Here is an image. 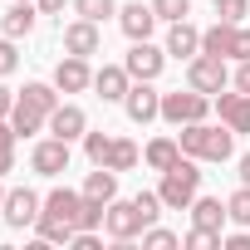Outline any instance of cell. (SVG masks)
Listing matches in <instances>:
<instances>
[{"instance_id":"obj_1","label":"cell","mask_w":250,"mask_h":250,"mask_svg":"<svg viewBox=\"0 0 250 250\" xmlns=\"http://www.w3.org/2000/svg\"><path fill=\"white\" fill-rule=\"evenodd\" d=\"M162 216V196L157 191H138L133 201H108V216H103V230L118 240V245H128V240H138L152 221Z\"/></svg>"},{"instance_id":"obj_2","label":"cell","mask_w":250,"mask_h":250,"mask_svg":"<svg viewBox=\"0 0 250 250\" xmlns=\"http://www.w3.org/2000/svg\"><path fill=\"white\" fill-rule=\"evenodd\" d=\"M182 152L187 157H196V162H226L230 157V147H235V133L230 128H211V123L201 118V123H182Z\"/></svg>"},{"instance_id":"obj_3","label":"cell","mask_w":250,"mask_h":250,"mask_svg":"<svg viewBox=\"0 0 250 250\" xmlns=\"http://www.w3.org/2000/svg\"><path fill=\"white\" fill-rule=\"evenodd\" d=\"M196 187H201V172H196V157H177L167 172H162V187H157V196H162V206L167 211H187L191 201H196Z\"/></svg>"},{"instance_id":"obj_4","label":"cell","mask_w":250,"mask_h":250,"mask_svg":"<svg viewBox=\"0 0 250 250\" xmlns=\"http://www.w3.org/2000/svg\"><path fill=\"white\" fill-rule=\"evenodd\" d=\"M206 108H211V93H196L191 83H187V93L182 88L177 93H162V118L172 123V128H182V123H201Z\"/></svg>"},{"instance_id":"obj_5","label":"cell","mask_w":250,"mask_h":250,"mask_svg":"<svg viewBox=\"0 0 250 250\" xmlns=\"http://www.w3.org/2000/svg\"><path fill=\"white\" fill-rule=\"evenodd\" d=\"M187 83H191L196 93H221V88H226V59H221V54H196V59L187 64Z\"/></svg>"},{"instance_id":"obj_6","label":"cell","mask_w":250,"mask_h":250,"mask_svg":"<svg viewBox=\"0 0 250 250\" xmlns=\"http://www.w3.org/2000/svg\"><path fill=\"white\" fill-rule=\"evenodd\" d=\"M40 211H44V201H40L30 187H15V191H5V206H0V216H5L15 230L35 226V221H40Z\"/></svg>"},{"instance_id":"obj_7","label":"cell","mask_w":250,"mask_h":250,"mask_svg":"<svg viewBox=\"0 0 250 250\" xmlns=\"http://www.w3.org/2000/svg\"><path fill=\"white\" fill-rule=\"evenodd\" d=\"M123 108H128L133 123H152V118H162V93L152 88V79H138L128 88V98H123Z\"/></svg>"},{"instance_id":"obj_8","label":"cell","mask_w":250,"mask_h":250,"mask_svg":"<svg viewBox=\"0 0 250 250\" xmlns=\"http://www.w3.org/2000/svg\"><path fill=\"white\" fill-rule=\"evenodd\" d=\"M54 88H59V93H83V88H93V69H88V59H83V54L59 59V64H54Z\"/></svg>"},{"instance_id":"obj_9","label":"cell","mask_w":250,"mask_h":250,"mask_svg":"<svg viewBox=\"0 0 250 250\" xmlns=\"http://www.w3.org/2000/svg\"><path fill=\"white\" fill-rule=\"evenodd\" d=\"M30 167H35L40 177H59V172H69V143H64V138H44V143H35Z\"/></svg>"},{"instance_id":"obj_10","label":"cell","mask_w":250,"mask_h":250,"mask_svg":"<svg viewBox=\"0 0 250 250\" xmlns=\"http://www.w3.org/2000/svg\"><path fill=\"white\" fill-rule=\"evenodd\" d=\"M79 206H83V191L54 187V191L44 196V211H40V221H64V226H74V230H79Z\"/></svg>"},{"instance_id":"obj_11","label":"cell","mask_w":250,"mask_h":250,"mask_svg":"<svg viewBox=\"0 0 250 250\" xmlns=\"http://www.w3.org/2000/svg\"><path fill=\"white\" fill-rule=\"evenodd\" d=\"M162 64H167V54H162L157 44H147V40H133L128 59H123V69H128L133 79H157V74H162Z\"/></svg>"},{"instance_id":"obj_12","label":"cell","mask_w":250,"mask_h":250,"mask_svg":"<svg viewBox=\"0 0 250 250\" xmlns=\"http://www.w3.org/2000/svg\"><path fill=\"white\" fill-rule=\"evenodd\" d=\"M93 88H98L103 103H123V98H128V88H133V74L123 69V64H103V69L93 74Z\"/></svg>"},{"instance_id":"obj_13","label":"cell","mask_w":250,"mask_h":250,"mask_svg":"<svg viewBox=\"0 0 250 250\" xmlns=\"http://www.w3.org/2000/svg\"><path fill=\"white\" fill-rule=\"evenodd\" d=\"M64 49H69V54H83V59H88V54H98V49H103L98 25H93V20H83V15H79L74 25H64Z\"/></svg>"},{"instance_id":"obj_14","label":"cell","mask_w":250,"mask_h":250,"mask_svg":"<svg viewBox=\"0 0 250 250\" xmlns=\"http://www.w3.org/2000/svg\"><path fill=\"white\" fill-rule=\"evenodd\" d=\"M49 133H54V138H64V143L83 138V133H88V118H83V108H79V103H59V108L49 113Z\"/></svg>"},{"instance_id":"obj_15","label":"cell","mask_w":250,"mask_h":250,"mask_svg":"<svg viewBox=\"0 0 250 250\" xmlns=\"http://www.w3.org/2000/svg\"><path fill=\"white\" fill-rule=\"evenodd\" d=\"M216 108H221V123L230 133H250V93H216Z\"/></svg>"},{"instance_id":"obj_16","label":"cell","mask_w":250,"mask_h":250,"mask_svg":"<svg viewBox=\"0 0 250 250\" xmlns=\"http://www.w3.org/2000/svg\"><path fill=\"white\" fill-rule=\"evenodd\" d=\"M118 25H123V35H128V40H147L152 25H157V10L143 5V0H138V5H123V10H118Z\"/></svg>"},{"instance_id":"obj_17","label":"cell","mask_w":250,"mask_h":250,"mask_svg":"<svg viewBox=\"0 0 250 250\" xmlns=\"http://www.w3.org/2000/svg\"><path fill=\"white\" fill-rule=\"evenodd\" d=\"M167 54H177V59H196V54H201V30L187 25V20H172V30H167Z\"/></svg>"},{"instance_id":"obj_18","label":"cell","mask_w":250,"mask_h":250,"mask_svg":"<svg viewBox=\"0 0 250 250\" xmlns=\"http://www.w3.org/2000/svg\"><path fill=\"white\" fill-rule=\"evenodd\" d=\"M187 211H191V221H196V226H206V230H221V226L230 221V211H226V201H221V196H196Z\"/></svg>"},{"instance_id":"obj_19","label":"cell","mask_w":250,"mask_h":250,"mask_svg":"<svg viewBox=\"0 0 250 250\" xmlns=\"http://www.w3.org/2000/svg\"><path fill=\"white\" fill-rule=\"evenodd\" d=\"M230 49H235V25H230V20H216L211 30H201V54L230 59Z\"/></svg>"},{"instance_id":"obj_20","label":"cell","mask_w":250,"mask_h":250,"mask_svg":"<svg viewBox=\"0 0 250 250\" xmlns=\"http://www.w3.org/2000/svg\"><path fill=\"white\" fill-rule=\"evenodd\" d=\"M10 123H15V133H20V138H30V133H40L44 123H49V113H40L35 103L15 98V108H10Z\"/></svg>"},{"instance_id":"obj_21","label":"cell","mask_w":250,"mask_h":250,"mask_svg":"<svg viewBox=\"0 0 250 250\" xmlns=\"http://www.w3.org/2000/svg\"><path fill=\"white\" fill-rule=\"evenodd\" d=\"M83 196H93V201H113V196H118V172H113V167H93L88 182H83Z\"/></svg>"},{"instance_id":"obj_22","label":"cell","mask_w":250,"mask_h":250,"mask_svg":"<svg viewBox=\"0 0 250 250\" xmlns=\"http://www.w3.org/2000/svg\"><path fill=\"white\" fill-rule=\"evenodd\" d=\"M143 157H147V167H152V172H167V167L182 157V143H177V138H157V143H147V152H143Z\"/></svg>"},{"instance_id":"obj_23","label":"cell","mask_w":250,"mask_h":250,"mask_svg":"<svg viewBox=\"0 0 250 250\" xmlns=\"http://www.w3.org/2000/svg\"><path fill=\"white\" fill-rule=\"evenodd\" d=\"M138 143H128V138H113V147H108V157H103V167H113V172H133L138 167Z\"/></svg>"},{"instance_id":"obj_24","label":"cell","mask_w":250,"mask_h":250,"mask_svg":"<svg viewBox=\"0 0 250 250\" xmlns=\"http://www.w3.org/2000/svg\"><path fill=\"white\" fill-rule=\"evenodd\" d=\"M0 25H5V35H10V40L30 35V30H35V10H30V0H15V5L5 10V20H0Z\"/></svg>"},{"instance_id":"obj_25","label":"cell","mask_w":250,"mask_h":250,"mask_svg":"<svg viewBox=\"0 0 250 250\" xmlns=\"http://www.w3.org/2000/svg\"><path fill=\"white\" fill-rule=\"evenodd\" d=\"M20 98H25V103H35L40 113H54V108H59V88H54V83H25V88H20Z\"/></svg>"},{"instance_id":"obj_26","label":"cell","mask_w":250,"mask_h":250,"mask_svg":"<svg viewBox=\"0 0 250 250\" xmlns=\"http://www.w3.org/2000/svg\"><path fill=\"white\" fill-rule=\"evenodd\" d=\"M15 138H20V133H15V123H10V118H0V177L15 167Z\"/></svg>"},{"instance_id":"obj_27","label":"cell","mask_w":250,"mask_h":250,"mask_svg":"<svg viewBox=\"0 0 250 250\" xmlns=\"http://www.w3.org/2000/svg\"><path fill=\"white\" fill-rule=\"evenodd\" d=\"M103 216H108V201L83 196V206H79V230H98V226H103Z\"/></svg>"},{"instance_id":"obj_28","label":"cell","mask_w":250,"mask_h":250,"mask_svg":"<svg viewBox=\"0 0 250 250\" xmlns=\"http://www.w3.org/2000/svg\"><path fill=\"white\" fill-rule=\"evenodd\" d=\"M226 211H230L235 226H250V187H245V182H240V191L226 196Z\"/></svg>"},{"instance_id":"obj_29","label":"cell","mask_w":250,"mask_h":250,"mask_svg":"<svg viewBox=\"0 0 250 250\" xmlns=\"http://www.w3.org/2000/svg\"><path fill=\"white\" fill-rule=\"evenodd\" d=\"M74 10H79L83 20H93V25H103L108 15H118V5H113V0H74Z\"/></svg>"},{"instance_id":"obj_30","label":"cell","mask_w":250,"mask_h":250,"mask_svg":"<svg viewBox=\"0 0 250 250\" xmlns=\"http://www.w3.org/2000/svg\"><path fill=\"white\" fill-rule=\"evenodd\" d=\"M108 147H113V138H108V133H83V152H88V162H93V167H103Z\"/></svg>"},{"instance_id":"obj_31","label":"cell","mask_w":250,"mask_h":250,"mask_svg":"<svg viewBox=\"0 0 250 250\" xmlns=\"http://www.w3.org/2000/svg\"><path fill=\"white\" fill-rule=\"evenodd\" d=\"M182 245H191V250H221V245H226V235H221V230H206V226H196V230H191Z\"/></svg>"},{"instance_id":"obj_32","label":"cell","mask_w":250,"mask_h":250,"mask_svg":"<svg viewBox=\"0 0 250 250\" xmlns=\"http://www.w3.org/2000/svg\"><path fill=\"white\" fill-rule=\"evenodd\" d=\"M157 20H187L191 15V0H152Z\"/></svg>"},{"instance_id":"obj_33","label":"cell","mask_w":250,"mask_h":250,"mask_svg":"<svg viewBox=\"0 0 250 250\" xmlns=\"http://www.w3.org/2000/svg\"><path fill=\"white\" fill-rule=\"evenodd\" d=\"M143 245H147V250H172V245H182V240H177L172 230H162V226H147V230H143Z\"/></svg>"},{"instance_id":"obj_34","label":"cell","mask_w":250,"mask_h":250,"mask_svg":"<svg viewBox=\"0 0 250 250\" xmlns=\"http://www.w3.org/2000/svg\"><path fill=\"white\" fill-rule=\"evenodd\" d=\"M245 10H250V0H216V15H221V20H230V25H240V20H245Z\"/></svg>"},{"instance_id":"obj_35","label":"cell","mask_w":250,"mask_h":250,"mask_svg":"<svg viewBox=\"0 0 250 250\" xmlns=\"http://www.w3.org/2000/svg\"><path fill=\"white\" fill-rule=\"evenodd\" d=\"M15 64H20V54H15V44H10V35H5V40H0V79L15 74Z\"/></svg>"},{"instance_id":"obj_36","label":"cell","mask_w":250,"mask_h":250,"mask_svg":"<svg viewBox=\"0 0 250 250\" xmlns=\"http://www.w3.org/2000/svg\"><path fill=\"white\" fill-rule=\"evenodd\" d=\"M230 59H250V30H240V25H235V49H230Z\"/></svg>"},{"instance_id":"obj_37","label":"cell","mask_w":250,"mask_h":250,"mask_svg":"<svg viewBox=\"0 0 250 250\" xmlns=\"http://www.w3.org/2000/svg\"><path fill=\"white\" fill-rule=\"evenodd\" d=\"M69 245H74V250H98V235H93V230H74Z\"/></svg>"},{"instance_id":"obj_38","label":"cell","mask_w":250,"mask_h":250,"mask_svg":"<svg viewBox=\"0 0 250 250\" xmlns=\"http://www.w3.org/2000/svg\"><path fill=\"white\" fill-rule=\"evenodd\" d=\"M226 250H250V230H245V226H240V230H235V235H226Z\"/></svg>"},{"instance_id":"obj_39","label":"cell","mask_w":250,"mask_h":250,"mask_svg":"<svg viewBox=\"0 0 250 250\" xmlns=\"http://www.w3.org/2000/svg\"><path fill=\"white\" fill-rule=\"evenodd\" d=\"M235 88L250 93V59H240V74H235Z\"/></svg>"},{"instance_id":"obj_40","label":"cell","mask_w":250,"mask_h":250,"mask_svg":"<svg viewBox=\"0 0 250 250\" xmlns=\"http://www.w3.org/2000/svg\"><path fill=\"white\" fill-rule=\"evenodd\" d=\"M35 5H40V15H59V10L69 5V0H35Z\"/></svg>"},{"instance_id":"obj_41","label":"cell","mask_w":250,"mask_h":250,"mask_svg":"<svg viewBox=\"0 0 250 250\" xmlns=\"http://www.w3.org/2000/svg\"><path fill=\"white\" fill-rule=\"evenodd\" d=\"M10 108H15V93H10L5 83H0V118H10Z\"/></svg>"},{"instance_id":"obj_42","label":"cell","mask_w":250,"mask_h":250,"mask_svg":"<svg viewBox=\"0 0 250 250\" xmlns=\"http://www.w3.org/2000/svg\"><path fill=\"white\" fill-rule=\"evenodd\" d=\"M240 182H245V187H250V152H245V157H240Z\"/></svg>"},{"instance_id":"obj_43","label":"cell","mask_w":250,"mask_h":250,"mask_svg":"<svg viewBox=\"0 0 250 250\" xmlns=\"http://www.w3.org/2000/svg\"><path fill=\"white\" fill-rule=\"evenodd\" d=\"M0 206H5V191H0Z\"/></svg>"}]
</instances>
